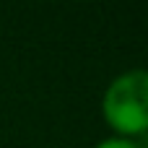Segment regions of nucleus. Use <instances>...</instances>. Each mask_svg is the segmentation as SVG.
<instances>
[{"label": "nucleus", "instance_id": "f03ea898", "mask_svg": "<svg viewBox=\"0 0 148 148\" xmlns=\"http://www.w3.org/2000/svg\"><path fill=\"white\" fill-rule=\"evenodd\" d=\"M94 148H135L133 143V138H107V140H101V143H96Z\"/></svg>", "mask_w": 148, "mask_h": 148}, {"label": "nucleus", "instance_id": "7ed1b4c3", "mask_svg": "<svg viewBox=\"0 0 148 148\" xmlns=\"http://www.w3.org/2000/svg\"><path fill=\"white\" fill-rule=\"evenodd\" d=\"M133 143H135V148H148V133L138 135V138H133Z\"/></svg>", "mask_w": 148, "mask_h": 148}, {"label": "nucleus", "instance_id": "f257e3e1", "mask_svg": "<svg viewBox=\"0 0 148 148\" xmlns=\"http://www.w3.org/2000/svg\"><path fill=\"white\" fill-rule=\"evenodd\" d=\"M101 114L120 138L148 133V70H127L117 75L101 99Z\"/></svg>", "mask_w": 148, "mask_h": 148}]
</instances>
